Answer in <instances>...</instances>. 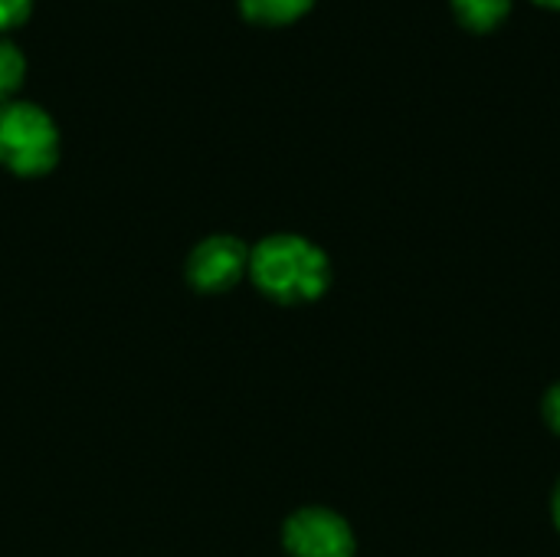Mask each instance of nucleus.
<instances>
[{
  "mask_svg": "<svg viewBox=\"0 0 560 557\" xmlns=\"http://www.w3.org/2000/svg\"><path fill=\"white\" fill-rule=\"evenodd\" d=\"M249 282L279 305H308L328 292L331 259L302 233H269L249 246Z\"/></svg>",
  "mask_w": 560,
  "mask_h": 557,
  "instance_id": "obj_1",
  "label": "nucleus"
},
{
  "mask_svg": "<svg viewBox=\"0 0 560 557\" xmlns=\"http://www.w3.org/2000/svg\"><path fill=\"white\" fill-rule=\"evenodd\" d=\"M56 118L26 98L0 102V164L16 177H43L59 164Z\"/></svg>",
  "mask_w": 560,
  "mask_h": 557,
  "instance_id": "obj_2",
  "label": "nucleus"
},
{
  "mask_svg": "<svg viewBox=\"0 0 560 557\" xmlns=\"http://www.w3.org/2000/svg\"><path fill=\"white\" fill-rule=\"evenodd\" d=\"M285 557H354L358 538L338 512L325 506L295 509L282 525Z\"/></svg>",
  "mask_w": 560,
  "mask_h": 557,
  "instance_id": "obj_3",
  "label": "nucleus"
},
{
  "mask_svg": "<svg viewBox=\"0 0 560 557\" xmlns=\"http://www.w3.org/2000/svg\"><path fill=\"white\" fill-rule=\"evenodd\" d=\"M184 272L200 295H223L249 279V246L233 233H210L187 253Z\"/></svg>",
  "mask_w": 560,
  "mask_h": 557,
  "instance_id": "obj_4",
  "label": "nucleus"
},
{
  "mask_svg": "<svg viewBox=\"0 0 560 557\" xmlns=\"http://www.w3.org/2000/svg\"><path fill=\"white\" fill-rule=\"evenodd\" d=\"M512 3L515 0H450V10L456 23L466 26L469 33H492L495 26L505 23Z\"/></svg>",
  "mask_w": 560,
  "mask_h": 557,
  "instance_id": "obj_5",
  "label": "nucleus"
},
{
  "mask_svg": "<svg viewBox=\"0 0 560 557\" xmlns=\"http://www.w3.org/2000/svg\"><path fill=\"white\" fill-rule=\"evenodd\" d=\"M315 7V0H240V10L249 23H262V26H285L302 20L308 10Z\"/></svg>",
  "mask_w": 560,
  "mask_h": 557,
  "instance_id": "obj_6",
  "label": "nucleus"
},
{
  "mask_svg": "<svg viewBox=\"0 0 560 557\" xmlns=\"http://www.w3.org/2000/svg\"><path fill=\"white\" fill-rule=\"evenodd\" d=\"M26 79V56L16 43L0 39V102H10Z\"/></svg>",
  "mask_w": 560,
  "mask_h": 557,
  "instance_id": "obj_7",
  "label": "nucleus"
},
{
  "mask_svg": "<svg viewBox=\"0 0 560 557\" xmlns=\"http://www.w3.org/2000/svg\"><path fill=\"white\" fill-rule=\"evenodd\" d=\"M33 0H0V33L30 20Z\"/></svg>",
  "mask_w": 560,
  "mask_h": 557,
  "instance_id": "obj_8",
  "label": "nucleus"
},
{
  "mask_svg": "<svg viewBox=\"0 0 560 557\" xmlns=\"http://www.w3.org/2000/svg\"><path fill=\"white\" fill-rule=\"evenodd\" d=\"M541 414H545V423L560 437V381L545 394V404H541Z\"/></svg>",
  "mask_w": 560,
  "mask_h": 557,
  "instance_id": "obj_9",
  "label": "nucleus"
},
{
  "mask_svg": "<svg viewBox=\"0 0 560 557\" xmlns=\"http://www.w3.org/2000/svg\"><path fill=\"white\" fill-rule=\"evenodd\" d=\"M551 515H555V525H558L560 532V479L558 486H555V496H551Z\"/></svg>",
  "mask_w": 560,
  "mask_h": 557,
  "instance_id": "obj_10",
  "label": "nucleus"
},
{
  "mask_svg": "<svg viewBox=\"0 0 560 557\" xmlns=\"http://www.w3.org/2000/svg\"><path fill=\"white\" fill-rule=\"evenodd\" d=\"M532 3H538V7H548V10H560V0H532Z\"/></svg>",
  "mask_w": 560,
  "mask_h": 557,
  "instance_id": "obj_11",
  "label": "nucleus"
}]
</instances>
